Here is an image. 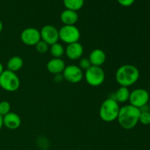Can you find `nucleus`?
Masks as SVG:
<instances>
[{"mask_svg": "<svg viewBox=\"0 0 150 150\" xmlns=\"http://www.w3.org/2000/svg\"><path fill=\"white\" fill-rule=\"evenodd\" d=\"M141 109L130 105H125L120 109L117 121L122 128L131 130L139 122Z\"/></svg>", "mask_w": 150, "mask_h": 150, "instance_id": "1", "label": "nucleus"}, {"mask_svg": "<svg viewBox=\"0 0 150 150\" xmlns=\"http://www.w3.org/2000/svg\"><path fill=\"white\" fill-rule=\"evenodd\" d=\"M140 76L139 70L133 64H123L116 72V81L120 86H132L138 81Z\"/></svg>", "mask_w": 150, "mask_h": 150, "instance_id": "2", "label": "nucleus"}, {"mask_svg": "<svg viewBox=\"0 0 150 150\" xmlns=\"http://www.w3.org/2000/svg\"><path fill=\"white\" fill-rule=\"evenodd\" d=\"M120 107L114 98H108L102 103L100 108L99 115L105 122H111L117 120Z\"/></svg>", "mask_w": 150, "mask_h": 150, "instance_id": "3", "label": "nucleus"}, {"mask_svg": "<svg viewBox=\"0 0 150 150\" xmlns=\"http://www.w3.org/2000/svg\"><path fill=\"white\" fill-rule=\"evenodd\" d=\"M20 79L14 72L5 70L0 75V87L7 92H16L20 87Z\"/></svg>", "mask_w": 150, "mask_h": 150, "instance_id": "4", "label": "nucleus"}, {"mask_svg": "<svg viewBox=\"0 0 150 150\" xmlns=\"http://www.w3.org/2000/svg\"><path fill=\"white\" fill-rule=\"evenodd\" d=\"M59 40L67 44L79 42L81 38V32L75 25H64L59 29Z\"/></svg>", "mask_w": 150, "mask_h": 150, "instance_id": "5", "label": "nucleus"}, {"mask_svg": "<svg viewBox=\"0 0 150 150\" xmlns=\"http://www.w3.org/2000/svg\"><path fill=\"white\" fill-rule=\"evenodd\" d=\"M88 84L92 86H99L105 81V74L101 67L91 66L83 75Z\"/></svg>", "mask_w": 150, "mask_h": 150, "instance_id": "6", "label": "nucleus"}, {"mask_svg": "<svg viewBox=\"0 0 150 150\" xmlns=\"http://www.w3.org/2000/svg\"><path fill=\"white\" fill-rule=\"evenodd\" d=\"M149 100V94L148 91L144 89L139 88V89H134L130 94L129 101L130 105L139 109L144 107L148 103Z\"/></svg>", "mask_w": 150, "mask_h": 150, "instance_id": "7", "label": "nucleus"}, {"mask_svg": "<svg viewBox=\"0 0 150 150\" xmlns=\"http://www.w3.org/2000/svg\"><path fill=\"white\" fill-rule=\"evenodd\" d=\"M62 73L63 79L72 83H79L83 78V70L75 64L66 66Z\"/></svg>", "mask_w": 150, "mask_h": 150, "instance_id": "8", "label": "nucleus"}, {"mask_svg": "<svg viewBox=\"0 0 150 150\" xmlns=\"http://www.w3.org/2000/svg\"><path fill=\"white\" fill-rule=\"evenodd\" d=\"M21 40L23 44L29 46H34L41 40L40 32L36 28H26L21 34Z\"/></svg>", "mask_w": 150, "mask_h": 150, "instance_id": "9", "label": "nucleus"}, {"mask_svg": "<svg viewBox=\"0 0 150 150\" xmlns=\"http://www.w3.org/2000/svg\"><path fill=\"white\" fill-rule=\"evenodd\" d=\"M40 32L41 40L49 45L58 42L59 40V30L52 25H45L41 29Z\"/></svg>", "mask_w": 150, "mask_h": 150, "instance_id": "10", "label": "nucleus"}, {"mask_svg": "<svg viewBox=\"0 0 150 150\" xmlns=\"http://www.w3.org/2000/svg\"><path fill=\"white\" fill-rule=\"evenodd\" d=\"M66 56L71 60H77L81 59L83 54V48L79 42L67 45L65 51Z\"/></svg>", "mask_w": 150, "mask_h": 150, "instance_id": "11", "label": "nucleus"}, {"mask_svg": "<svg viewBox=\"0 0 150 150\" xmlns=\"http://www.w3.org/2000/svg\"><path fill=\"white\" fill-rule=\"evenodd\" d=\"M3 124L9 130H14L18 128L21 125V119L16 113H8L3 117Z\"/></svg>", "mask_w": 150, "mask_h": 150, "instance_id": "12", "label": "nucleus"}, {"mask_svg": "<svg viewBox=\"0 0 150 150\" xmlns=\"http://www.w3.org/2000/svg\"><path fill=\"white\" fill-rule=\"evenodd\" d=\"M65 62L61 58H53L47 63V70L54 75L61 74L65 68Z\"/></svg>", "mask_w": 150, "mask_h": 150, "instance_id": "13", "label": "nucleus"}, {"mask_svg": "<svg viewBox=\"0 0 150 150\" xmlns=\"http://www.w3.org/2000/svg\"><path fill=\"white\" fill-rule=\"evenodd\" d=\"M89 59L92 66L101 67L106 60V54L102 49L96 48L91 51L89 56Z\"/></svg>", "mask_w": 150, "mask_h": 150, "instance_id": "14", "label": "nucleus"}, {"mask_svg": "<svg viewBox=\"0 0 150 150\" xmlns=\"http://www.w3.org/2000/svg\"><path fill=\"white\" fill-rule=\"evenodd\" d=\"M60 20L64 25H75L79 20V15L77 12L66 9L62 12Z\"/></svg>", "mask_w": 150, "mask_h": 150, "instance_id": "15", "label": "nucleus"}, {"mask_svg": "<svg viewBox=\"0 0 150 150\" xmlns=\"http://www.w3.org/2000/svg\"><path fill=\"white\" fill-rule=\"evenodd\" d=\"M23 59L18 56H14V57H11L7 63V70L14 72V73L20 70L23 67Z\"/></svg>", "mask_w": 150, "mask_h": 150, "instance_id": "16", "label": "nucleus"}, {"mask_svg": "<svg viewBox=\"0 0 150 150\" xmlns=\"http://www.w3.org/2000/svg\"><path fill=\"white\" fill-rule=\"evenodd\" d=\"M130 94V92L128 88L125 87V86H120L114 94V99L118 103H125L129 100Z\"/></svg>", "mask_w": 150, "mask_h": 150, "instance_id": "17", "label": "nucleus"}, {"mask_svg": "<svg viewBox=\"0 0 150 150\" xmlns=\"http://www.w3.org/2000/svg\"><path fill=\"white\" fill-rule=\"evenodd\" d=\"M66 9L77 12L81 10L84 4V0H63Z\"/></svg>", "mask_w": 150, "mask_h": 150, "instance_id": "18", "label": "nucleus"}, {"mask_svg": "<svg viewBox=\"0 0 150 150\" xmlns=\"http://www.w3.org/2000/svg\"><path fill=\"white\" fill-rule=\"evenodd\" d=\"M64 51L65 50L63 45L59 42L53 44L50 48V53L54 58H61L64 55Z\"/></svg>", "mask_w": 150, "mask_h": 150, "instance_id": "19", "label": "nucleus"}, {"mask_svg": "<svg viewBox=\"0 0 150 150\" xmlns=\"http://www.w3.org/2000/svg\"><path fill=\"white\" fill-rule=\"evenodd\" d=\"M11 106L8 101L3 100L0 102V115L1 117H4L6 114L10 112Z\"/></svg>", "mask_w": 150, "mask_h": 150, "instance_id": "20", "label": "nucleus"}, {"mask_svg": "<svg viewBox=\"0 0 150 150\" xmlns=\"http://www.w3.org/2000/svg\"><path fill=\"white\" fill-rule=\"evenodd\" d=\"M35 48H36V51L38 53L43 54L48 52V51L49 50V45H48L46 42L41 40L35 45Z\"/></svg>", "mask_w": 150, "mask_h": 150, "instance_id": "21", "label": "nucleus"}, {"mask_svg": "<svg viewBox=\"0 0 150 150\" xmlns=\"http://www.w3.org/2000/svg\"><path fill=\"white\" fill-rule=\"evenodd\" d=\"M139 122H141L144 125H150V112L147 111H141L140 117H139Z\"/></svg>", "mask_w": 150, "mask_h": 150, "instance_id": "22", "label": "nucleus"}, {"mask_svg": "<svg viewBox=\"0 0 150 150\" xmlns=\"http://www.w3.org/2000/svg\"><path fill=\"white\" fill-rule=\"evenodd\" d=\"M91 66H92V64H91L89 58H82L80 60V62H79V67H80L82 70H86L87 69H89Z\"/></svg>", "mask_w": 150, "mask_h": 150, "instance_id": "23", "label": "nucleus"}, {"mask_svg": "<svg viewBox=\"0 0 150 150\" xmlns=\"http://www.w3.org/2000/svg\"><path fill=\"white\" fill-rule=\"evenodd\" d=\"M117 1L123 7H130L135 2V0H117Z\"/></svg>", "mask_w": 150, "mask_h": 150, "instance_id": "24", "label": "nucleus"}, {"mask_svg": "<svg viewBox=\"0 0 150 150\" xmlns=\"http://www.w3.org/2000/svg\"><path fill=\"white\" fill-rule=\"evenodd\" d=\"M3 126H4V124H3V117L0 115V130H1Z\"/></svg>", "mask_w": 150, "mask_h": 150, "instance_id": "25", "label": "nucleus"}, {"mask_svg": "<svg viewBox=\"0 0 150 150\" xmlns=\"http://www.w3.org/2000/svg\"><path fill=\"white\" fill-rule=\"evenodd\" d=\"M4 67H3V65H2V64H1V62H0V75L1 74V73H2V72L4 71Z\"/></svg>", "mask_w": 150, "mask_h": 150, "instance_id": "26", "label": "nucleus"}, {"mask_svg": "<svg viewBox=\"0 0 150 150\" xmlns=\"http://www.w3.org/2000/svg\"><path fill=\"white\" fill-rule=\"evenodd\" d=\"M2 29H3V23H2V22L0 21V33L2 32Z\"/></svg>", "mask_w": 150, "mask_h": 150, "instance_id": "27", "label": "nucleus"}]
</instances>
